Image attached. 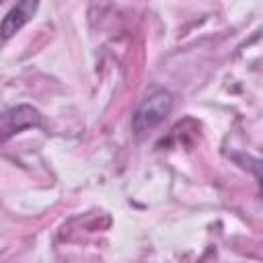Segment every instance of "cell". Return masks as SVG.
I'll return each instance as SVG.
<instances>
[{"label": "cell", "instance_id": "1", "mask_svg": "<svg viewBox=\"0 0 263 263\" xmlns=\"http://www.w3.org/2000/svg\"><path fill=\"white\" fill-rule=\"evenodd\" d=\"M171 109H173V95L168 90H164V88L154 90L138 107V111H136V115L132 119L134 132L136 134H144V132L152 129L154 125L164 121V117L171 113Z\"/></svg>", "mask_w": 263, "mask_h": 263}, {"label": "cell", "instance_id": "2", "mask_svg": "<svg viewBox=\"0 0 263 263\" xmlns=\"http://www.w3.org/2000/svg\"><path fill=\"white\" fill-rule=\"evenodd\" d=\"M41 125V113L31 105H18L0 115V142H6L14 134Z\"/></svg>", "mask_w": 263, "mask_h": 263}, {"label": "cell", "instance_id": "3", "mask_svg": "<svg viewBox=\"0 0 263 263\" xmlns=\"http://www.w3.org/2000/svg\"><path fill=\"white\" fill-rule=\"evenodd\" d=\"M37 6H39V0H18V4L12 6L6 12V16L2 18V23H0V37L2 39H10L16 31H21L33 18Z\"/></svg>", "mask_w": 263, "mask_h": 263}, {"label": "cell", "instance_id": "4", "mask_svg": "<svg viewBox=\"0 0 263 263\" xmlns=\"http://www.w3.org/2000/svg\"><path fill=\"white\" fill-rule=\"evenodd\" d=\"M0 2H2V0H0Z\"/></svg>", "mask_w": 263, "mask_h": 263}]
</instances>
